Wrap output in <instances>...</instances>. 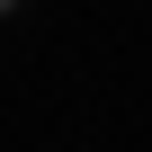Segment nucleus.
<instances>
[{
	"mask_svg": "<svg viewBox=\"0 0 152 152\" xmlns=\"http://www.w3.org/2000/svg\"><path fill=\"white\" fill-rule=\"evenodd\" d=\"M9 9H18V0H0V18H9Z\"/></svg>",
	"mask_w": 152,
	"mask_h": 152,
	"instance_id": "obj_1",
	"label": "nucleus"
}]
</instances>
